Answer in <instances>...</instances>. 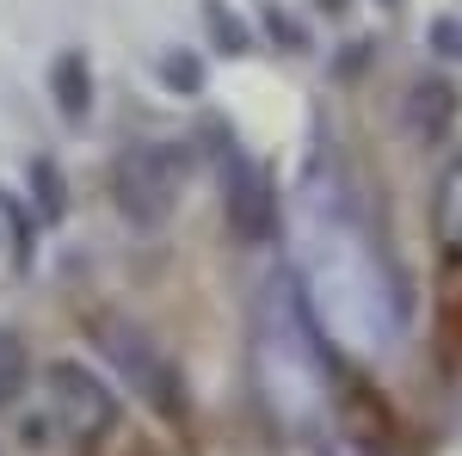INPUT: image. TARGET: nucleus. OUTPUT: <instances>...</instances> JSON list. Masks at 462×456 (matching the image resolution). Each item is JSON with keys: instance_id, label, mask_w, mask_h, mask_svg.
I'll return each mask as SVG.
<instances>
[{"instance_id": "9b49d317", "label": "nucleus", "mask_w": 462, "mask_h": 456, "mask_svg": "<svg viewBox=\"0 0 462 456\" xmlns=\"http://www.w3.org/2000/svg\"><path fill=\"white\" fill-rule=\"evenodd\" d=\"M167 80H173V87H198V62H191V56H173V62H167Z\"/></svg>"}, {"instance_id": "f03ea898", "label": "nucleus", "mask_w": 462, "mask_h": 456, "mask_svg": "<svg viewBox=\"0 0 462 456\" xmlns=\"http://www.w3.org/2000/svg\"><path fill=\"white\" fill-rule=\"evenodd\" d=\"M93 340H99V351L111 358V370L130 383V395H143L161 420H185V377L173 370V358L154 346L148 333H136V327H124V321L99 315V321H93Z\"/></svg>"}, {"instance_id": "39448f33", "label": "nucleus", "mask_w": 462, "mask_h": 456, "mask_svg": "<svg viewBox=\"0 0 462 456\" xmlns=\"http://www.w3.org/2000/svg\"><path fill=\"white\" fill-rule=\"evenodd\" d=\"M50 93H56V111L80 124L87 106H93V74H87V56L69 50V56H56V69H50Z\"/></svg>"}, {"instance_id": "1a4fd4ad", "label": "nucleus", "mask_w": 462, "mask_h": 456, "mask_svg": "<svg viewBox=\"0 0 462 456\" xmlns=\"http://www.w3.org/2000/svg\"><path fill=\"white\" fill-rule=\"evenodd\" d=\"M204 19H210V37L228 50V56H241V50H247V25H241L235 13H222V0H204Z\"/></svg>"}, {"instance_id": "f257e3e1", "label": "nucleus", "mask_w": 462, "mask_h": 456, "mask_svg": "<svg viewBox=\"0 0 462 456\" xmlns=\"http://www.w3.org/2000/svg\"><path fill=\"white\" fill-rule=\"evenodd\" d=\"M185 148L179 142H136L130 154H117L111 167V198L117 216L130 228H167L179 210V191H185Z\"/></svg>"}, {"instance_id": "f8f14e48", "label": "nucleus", "mask_w": 462, "mask_h": 456, "mask_svg": "<svg viewBox=\"0 0 462 456\" xmlns=\"http://www.w3.org/2000/svg\"><path fill=\"white\" fill-rule=\"evenodd\" d=\"M431 37H438V50H444V56H462V32L450 25V19H438V32H431Z\"/></svg>"}, {"instance_id": "7ed1b4c3", "label": "nucleus", "mask_w": 462, "mask_h": 456, "mask_svg": "<svg viewBox=\"0 0 462 456\" xmlns=\"http://www.w3.org/2000/svg\"><path fill=\"white\" fill-rule=\"evenodd\" d=\"M43 401H50L56 432L74 438V444H99L111 425H117V395H111L106 377H93L80 358L43 364Z\"/></svg>"}, {"instance_id": "6e6552de", "label": "nucleus", "mask_w": 462, "mask_h": 456, "mask_svg": "<svg viewBox=\"0 0 462 456\" xmlns=\"http://www.w3.org/2000/svg\"><path fill=\"white\" fill-rule=\"evenodd\" d=\"M25 377H32V364H25V346H19L13 333H0V407H13V401L25 395Z\"/></svg>"}, {"instance_id": "423d86ee", "label": "nucleus", "mask_w": 462, "mask_h": 456, "mask_svg": "<svg viewBox=\"0 0 462 456\" xmlns=\"http://www.w3.org/2000/svg\"><path fill=\"white\" fill-rule=\"evenodd\" d=\"M438 235H444V247H457L462 253V154L444 167V185H438Z\"/></svg>"}, {"instance_id": "20e7f679", "label": "nucleus", "mask_w": 462, "mask_h": 456, "mask_svg": "<svg viewBox=\"0 0 462 456\" xmlns=\"http://www.w3.org/2000/svg\"><path fill=\"white\" fill-rule=\"evenodd\" d=\"M222 216H228V235L241 247H272V235H278V185L235 142L222 154Z\"/></svg>"}, {"instance_id": "0eeeda50", "label": "nucleus", "mask_w": 462, "mask_h": 456, "mask_svg": "<svg viewBox=\"0 0 462 456\" xmlns=\"http://www.w3.org/2000/svg\"><path fill=\"white\" fill-rule=\"evenodd\" d=\"M407 99H413V130H426V136H444V124H450V87H438V80H420V87H413V93H407Z\"/></svg>"}, {"instance_id": "9d476101", "label": "nucleus", "mask_w": 462, "mask_h": 456, "mask_svg": "<svg viewBox=\"0 0 462 456\" xmlns=\"http://www.w3.org/2000/svg\"><path fill=\"white\" fill-rule=\"evenodd\" d=\"M37 191H43V216H62V179H56V167L50 161H37Z\"/></svg>"}]
</instances>
